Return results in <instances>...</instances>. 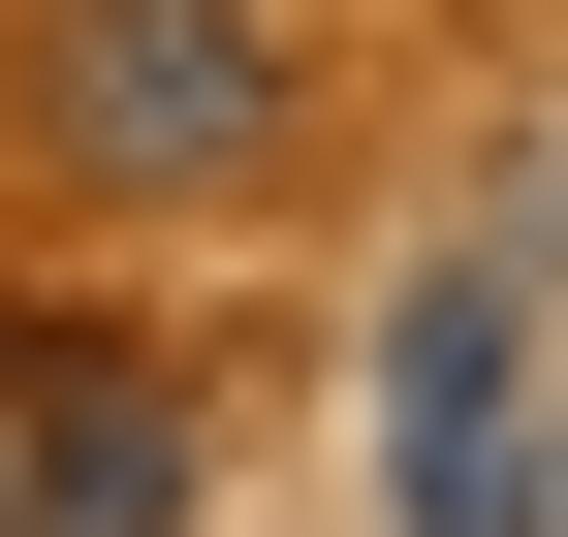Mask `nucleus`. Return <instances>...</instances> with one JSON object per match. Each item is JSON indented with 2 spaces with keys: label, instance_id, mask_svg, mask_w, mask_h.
Instances as JSON below:
<instances>
[{
  "label": "nucleus",
  "instance_id": "nucleus-3",
  "mask_svg": "<svg viewBox=\"0 0 568 537\" xmlns=\"http://www.w3.org/2000/svg\"><path fill=\"white\" fill-rule=\"evenodd\" d=\"M0 537H190V412L95 316H0Z\"/></svg>",
  "mask_w": 568,
  "mask_h": 537
},
{
  "label": "nucleus",
  "instance_id": "nucleus-1",
  "mask_svg": "<svg viewBox=\"0 0 568 537\" xmlns=\"http://www.w3.org/2000/svg\"><path fill=\"white\" fill-rule=\"evenodd\" d=\"M284 0H32V159L63 190H126V222H190V190H253L284 159Z\"/></svg>",
  "mask_w": 568,
  "mask_h": 537
},
{
  "label": "nucleus",
  "instance_id": "nucleus-2",
  "mask_svg": "<svg viewBox=\"0 0 568 537\" xmlns=\"http://www.w3.org/2000/svg\"><path fill=\"white\" fill-rule=\"evenodd\" d=\"M379 506H410V537H568V348H537V253H410V316H379Z\"/></svg>",
  "mask_w": 568,
  "mask_h": 537
}]
</instances>
